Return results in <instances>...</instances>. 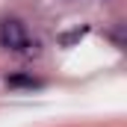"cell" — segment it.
Here are the masks:
<instances>
[{
  "label": "cell",
  "instance_id": "1",
  "mask_svg": "<svg viewBox=\"0 0 127 127\" xmlns=\"http://www.w3.org/2000/svg\"><path fill=\"white\" fill-rule=\"evenodd\" d=\"M27 27L18 21V18H6L3 24H0V44L6 47V50H12V53H21L24 50V44H27Z\"/></svg>",
  "mask_w": 127,
  "mask_h": 127
},
{
  "label": "cell",
  "instance_id": "2",
  "mask_svg": "<svg viewBox=\"0 0 127 127\" xmlns=\"http://www.w3.org/2000/svg\"><path fill=\"white\" fill-rule=\"evenodd\" d=\"M6 86L9 89H41L44 83L30 77V74H12V77H6Z\"/></svg>",
  "mask_w": 127,
  "mask_h": 127
},
{
  "label": "cell",
  "instance_id": "3",
  "mask_svg": "<svg viewBox=\"0 0 127 127\" xmlns=\"http://www.w3.org/2000/svg\"><path fill=\"white\" fill-rule=\"evenodd\" d=\"M86 27H80V30H71V32H65V35H59V44H65V47H71V44H74V41H80V38H83V35H86Z\"/></svg>",
  "mask_w": 127,
  "mask_h": 127
}]
</instances>
